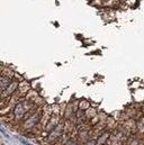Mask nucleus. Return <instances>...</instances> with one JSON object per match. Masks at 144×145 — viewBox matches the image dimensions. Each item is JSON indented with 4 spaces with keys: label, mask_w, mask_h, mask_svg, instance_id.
I'll return each instance as SVG.
<instances>
[{
    "label": "nucleus",
    "mask_w": 144,
    "mask_h": 145,
    "mask_svg": "<svg viewBox=\"0 0 144 145\" xmlns=\"http://www.w3.org/2000/svg\"><path fill=\"white\" fill-rule=\"evenodd\" d=\"M17 89H18V82H17V81L9 82V84L6 87V89L1 92V98H6V97L11 96Z\"/></svg>",
    "instance_id": "f257e3e1"
}]
</instances>
